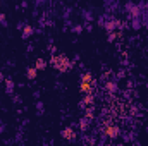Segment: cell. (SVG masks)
Wrapping results in <instances>:
<instances>
[{"instance_id":"obj_7","label":"cell","mask_w":148,"mask_h":146,"mask_svg":"<svg viewBox=\"0 0 148 146\" xmlns=\"http://www.w3.org/2000/svg\"><path fill=\"white\" fill-rule=\"evenodd\" d=\"M31 33H33V28H31V26H24V29H23V35H24V36H29Z\"/></svg>"},{"instance_id":"obj_10","label":"cell","mask_w":148,"mask_h":146,"mask_svg":"<svg viewBox=\"0 0 148 146\" xmlns=\"http://www.w3.org/2000/svg\"><path fill=\"white\" fill-rule=\"evenodd\" d=\"M107 89H115V86H114V83H107Z\"/></svg>"},{"instance_id":"obj_4","label":"cell","mask_w":148,"mask_h":146,"mask_svg":"<svg viewBox=\"0 0 148 146\" xmlns=\"http://www.w3.org/2000/svg\"><path fill=\"white\" fill-rule=\"evenodd\" d=\"M62 138L66 141H73V139H76V131H74L73 127H66L62 131Z\"/></svg>"},{"instance_id":"obj_1","label":"cell","mask_w":148,"mask_h":146,"mask_svg":"<svg viewBox=\"0 0 148 146\" xmlns=\"http://www.w3.org/2000/svg\"><path fill=\"white\" fill-rule=\"evenodd\" d=\"M52 65H53V69H57L59 72H67V71H71L73 62L67 59V55L59 53V55H53V57H52Z\"/></svg>"},{"instance_id":"obj_5","label":"cell","mask_w":148,"mask_h":146,"mask_svg":"<svg viewBox=\"0 0 148 146\" xmlns=\"http://www.w3.org/2000/svg\"><path fill=\"white\" fill-rule=\"evenodd\" d=\"M45 67H47V62H45V60H43V59H36V65H35V69H45Z\"/></svg>"},{"instance_id":"obj_9","label":"cell","mask_w":148,"mask_h":146,"mask_svg":"<svg viewBox=\"0 0 148 146\" xmlns=\"http://www.w3.org/2000/svg\"><path fill=\"white\" fill-rule=\"evenodd\" d=\"M86 119H93V107L86 108Z\"/></svg>"},{"instance_id":"obj_6","label":"cell","mask_w":148,"mask_h":146,"mask_svg":"<svg viewBox=\"0 0 148 146\" xmlns=\"http://www.w3.org/2000/svg\"><path fill=\"white\" fill-rule=\"evenodd\" d=\"M36 69H35V67H29V69H28V72H26V76H28V79H35V77H36Z\"/></svg>"},{"instance_id":"obj_11","label":"cell","mask_w":148,"mask_h":146,"mask_svg":"<svg viewBox=\"0 0 148 146\" xmlns=\"http://www.w3.org/2000/svg\"><path fill=\"white\" fill-rule=\"evenodd\" d=\"M81 129H83V131L86 129V119H83V120H81Z\"/></svg>"},{"instance_id":"obj_12","label":"cell","mask_w":148,"mask_h":146,"mask_svg":"<svg viewBox=\"0 0 148 146\" xmlns=\"http://www.w3.org/2000/svg\"><path fill=\"white\" fill-rule=\"evenodd\" d=\"M0 79H2V74H0Z\"/></svg>"},{"instance_id":"obj_3","label":"cell","mask_w":148,"mask_h":146,"mask_svg":"<svg viewBox=\"0 0 148 146\" xmlns=\"http://www.w3.org/2000/svg\"><path fill=\"white\" fill-rule=\"evenodd\" d=\"M102 131H103V134L107 136V138H110V139H115V138H119V127L115 126V124H109V122H105L103 124V127H102Z\"/></svg>"},{"instance_id":"obj_8","label":"cell","mask_w":148,"mask_h":146,"mask_svg":"<svg viewBox=\"0 0 148 146\" xmlns=\"http://www.w3.org/2000/svg\"><path fill=\"white\" fill-rule=\"evenodd\" d=\"M93 100H95V98H93V93H91V95H86V96H84L83 103H84V105H86V103H93Z\"/></svg>"},{"instance_id":"obj_2","label":"cell","mask_w":148,"mask_h":146,"mask_svg":"<svg viewBox=\"0 0 148 146\" xmlns=\"http://www.w3.org/2000/svg\"><path fill=\"white\" fill-rule=\"evenodd\" d=\"M93 84H95V79H93V76H91L90 72H84L83 76H81V86H79L81 93H84V95H91Z\"/></svg>"}]
</instances>
